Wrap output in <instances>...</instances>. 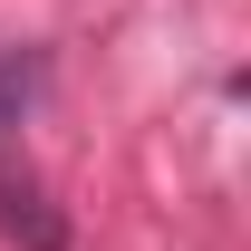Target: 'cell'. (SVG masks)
<instances>
[]
</instances>
